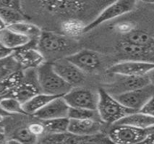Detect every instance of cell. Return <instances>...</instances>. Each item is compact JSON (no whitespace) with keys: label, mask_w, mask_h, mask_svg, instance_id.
Listing matches in <instances>:
<instances>
[{"label":"cell","mask_w":154,"mask_h":144,"mask_svg":"<svg viewBox=\"0 0 154 144\" xmlns=\"http://www.w3.org/2000/svg\"><path fill=\"white\" fill-rule=\"evenodd\" d=\"M85 25L78 19L70 18L62 24V30L64 35L67 37H75L84 33Z\"/></svg>","instance_id":"cell-26"},{"label":"cell","mask_w":154,"mask_h":144,"mask_svg":"<svg viewBox=\"0 0 154 144\" xmlns=\"http://www.w3.org/2000/svg\"><path fill=\"white\" fill-rule=\"evenodd\" d=\"M8 138L5 132H0V144L8 143Z\"/></svg>","instance_id":"cell-34"},{"label":"cell","mask_w":154,"mask_h":144,"mask_svg":"<svg viewBox=\"0 0 154 144\" xmlns=\"http://www.w3.org/2000/svg\"><path fill=\"white\" fill-rule=\"evenodd\" d=\"M140 1L143 2L148 3V4L154 5V0H140Z\"/></svg>","instance_id":"cell-37"},{"label":"cell","mask_w":154,"mask_h":144,"mask_svg":"<svg viewBox=\"0 0 154 144\" xmlns=\"http://www.w3.org/2000/svg\"><path fill=\"white\" fill-rule=\"evenodd\" d=\"M23 77L20 83L12 91L11 96L24 104L30 99L41 93L38 82L36 69L23 70Z\"/></svg>","instance_id":"cell-8"},{"label":"cell","mask_w":154,"mask_h":144,"mask_svg":"<svg viewBox=\"0 0 154 144\" xmlns=\"http://www.w3.org/2000/svg\"><path fill=\"white\" fill-rule=\"evenodd\" d=\"M36 72L41 93L57 97L63 96L73 88L57 74L51 63H43L37 68Z\"/></svg>","instance_id":"cell-1"},{"label":"cell","mask_w":154,"mask_h":144,"mask_svg":"<svg viewBox=\"0 0 154 144\" xmlns=\"http://www.w3.org/2000/svg\"><path fill=\"white\" fill-rule=\"evenodd\" d=\"M28 127L30 131V133L36 137L42 136L44 133H46L45 127H44L42 122H32V123H30V125L28 126Z\"/></svg>","instance_id":"cell-30"},{"label":"cell","mask_w":154,"mask_h":144,"mask_svg":"<svg viewBox=\"0 0 154 144\" xmlns=\"http://www.w3.org/2000/svg\"><path fill=\"white\" fill-rule=\"evenodd\" d=\"M154 69V63L140 60H128L117 63L109 68L108 72L113 75L143 76Z\"/></svg>","instance_id":"cell-10"},{"label":"cell","mask_w":154,"mask_h":144,"mask_svg":"<svg viewBox=\"0 0 154 144\" xmlns=\"http://www.w3.org/2000/svg\"><path fill=\"white\" fill-rule=\"evenodd\" d=\"M57 74L72 86L78 85L85 79V73L66 58H61L51 63Z\"/></svg>","instance_id":"cell-12"},{"label":"cell","mask_w":154,"mask_h":144,"mask_svg":"<svg viewBox=\"0 0 154 144\" xmlns=\"http://www.w3.org/2000/svg\"><path fill=\"white\" fill-rule=\"evenodd\" d=\"M55 97L57 96H50L44 93H38L28 101H27L26 102H25L24 104H23V110L26 114L33 115Z\"/></svg>","instance_id":"cell-20"},{"label":"cell","mask_w":154,"mask_h":144,"mask_svg":"<svg viewBox=\"0 0 154 144\" xmlns=\"http://www.w3.org/2000/svg\"><path fill=\"white\" fill-rule=\"evenodd\" d=\"M12 55L22 70L37 69L45 62L44 56L35 46H27L12 52Z\"/></svg>","instance_id":"cell-13"},{"label":"cell","mask_w":154,"mask_h":144,"mask_svg":"<svg viewBox=\"0 0 154 144\" xmlns=\"http://www.w3.org/2000/svg\"><path fill=\"white\" fill-rule=\"evenodd\" d=\"M136 1L137 0H117L105 8L94 20L85 26L84 33L90 31L106 21L117 18L130 12L135 8Z\"/></svg>","instance_id":"cell-4"},{"label":"cell","mask_w":154,"mask_h":144,"mask_svg":"<svg viewBox=\"0 0 154 144\" xmlns=\"http://www.w3.org/2000/svg\"><path fill=\"white\" fill-rule=\"evenodd\" d=\"M80 68L84 73H91L96 70L101 66L99 57L95 52L88 49H83L66 57Z\"/></svg>","instance_id":"cell-15"},{"label":"cell","mask_w":154,"mask_h":144,"mask_svg":"<svg viewBox=\"0 0 154 144\" xmlns=\"http://www.w3.org/2000/svg\"><path fill=\"white\" fill-rule=\"evenodd\" d=\"M41 121L45 127L46 133L49 134H59L68 132L69 122V119L68 117L55 118Z\"/></svg>","instance_id":"cell-23"},{"label":"cell","mask_w":154,"mask_h":144,"mask_svg":"<svg viewBox=\"0 0 154 144\" xmlns=\"http://www.w3.org/2000/svg\"><path fill=\"white\" fill-rule=\"evenodd\" d=\"M7 28L28 37L35 46H38V43L42 33L39 27L33 23L26 22V20L15 23Z\"/></svg>","instance_id":"cell-19"},{"label":"cell","mask_w":154,"mask_h":144,"mask_svg":"<svg viewBox=\"0 0 154 144\" xmlns=\"http://www.w3.org/2000/svg\"><path fill=\"white\" fill-rule=\"evenodd\" d=\"M42 143H112L109 137L101 133L93 136H78L67 132L59 134H48L42 138Z\"/></svg>","instance_id":"cell-6"},{"label":"cell","mask_w":154,"mask_h":144,"mask_svg":"<svg viewBox=\"0 0 154 144\" xmlns=\"http://www.w3.org/2000/svg\"><path fill=\"white\" fill-rule=\"evenodd\" d=\"M148 76H149V78L150 80V82H151V83L154 85V69L152 70L151 71L148 73Z\"/></svg>","instance_id":"cell-35"},{"label":"cell","mask_w":154,"mask_h":144,"mask_svg":"<svg viewBox=\"0 0 154 144\" xmlns=\"http://www.w3.org/2000/svg\"><path fill=\"white\" fill-rule=\"evenodd\" d=\"M117 79L111 86L110 91H106L112 96H117L132 90L140 89L151 83L148 75L143 76H129L115 75Z\"/></svg>","instance_id":"cell-11"},{"label":"cell","mask_w":154,"mask_h":144,"mask_svg":"<svg viewBox=\"0 0 154 144\" xmlns=\"http://www.w3.org/2000/svg\"><path fill=\"white\" fill-rule=\"evenodd\" d=\"M69 109V106L64 100L63 96L55 97L42 109L34 114L33 116L39 120L68 117Z\"/></svg>","instance_id":"cell-14"},{"label":"cell","mask_w":154,"mask_h":144,"mask_svg":"<svg viewBox=\"0 0 154 144\" xmlns=\"http://www.w3.org/2000/svg\"><path fill=\"white\" fill-rule=\"evenodd\" d=\"M124 41L137 46H154V39L151 35L144 30L131 31Z\"/></svg>","instance_id":"cell-25"},{"label":"cell","mask_w":154,"mask_h":144,"mask_svg":"<svg viewBox=\"0 0 154 144\" xmlns=\"http://www.w3.org/2000/svg\"><path fill=\"white\" fill-rule=\"evenodd\" d=\"M5 28H6V26H5V24L2 21V20L1 17H0V31L2 30L3 29H5Z\"/></svg>","instance_id":"cell-36"},{"label":"cell","mask_w":154,"mask_h":144,"mask_svg":"<svg viewBox=\"0 0 154 144\" xmlns=\"http://www.w3.org/2000/svg\"><path fill=\"white\" fill-rule=\"evenodd\" d=\"M0 45L2 48L12 52L27 46H35L29 38L7 27L0 31Z\"/></svg>","instance_id":"cell-16"},{"label":"cell","mask_w":154,"mask_h":144,"mask_svg":"<svg viewBox=\"0 0 154 144\" xmlns=\"http://www.w3.org/2000/svg\"><path fill=\"white\" fill-rule=\"evenodd\" d=\"M38 46L42 53L54 54L67 51L72 45L71 40L67 36L53 32L42 31Z\"/></svg>","instance_id":"cell-9"},{"label":"cell","mask_w":154,"mask_h":144,"mask_svg":"<svg viewBox=\"0 0 154 144\" xmlns=\"http://www.w3.org/2000/svg\"><path fill=\"white\" fill-rule=\"evenodd\" d=\"M0 109L7 114H26L23 104L12 96L2 97L0 99Z\"/></svg>","instance_id":"cell-24"},{"label":"cell","mask_w":154,"mask_h":144,"mask_svg":"<svg viewBox=\"0 0 154 144\" xmlns=\"http://www.w3.org/2000/svg\"><path fill=\"white\" fill-rule=\"evenodd\" d=\"M148 135V129H139L132 126L113 124L108 133L112 143L119 144L142 143Z\"/></svg>","instance_id":"cell-3"},{"label":"cell","mask_w":154,"mask_h":144,"mask_svg":"<svg viewBox=\"0 0 154 144\" xmlns=\"http://www.w3.org/2000/svg\"><path fill=\"white\" fill-rule=\"evenodd\" d=\"M0 8H8L21 10L20 0H0Z\"/></svg>","instance_id":"cell-31"},{"label":"cell","mask_w":154,"mask_h":144,"mask_svg":"<svg viewBox=\"0 0 154 144\" xmlns=\"http://www.w3.org/2000/svg\"><path fill=\"white\" fill-rule=\"evenodd\" d=\"M96 111L90 109L69 107L68 112L69 119H96Z\"/></svg>","instance_id":"cell-29"},{"label":"cell","mask_w":154,"mask_h":144,"mask_svg":"<svg viewBox=\"0 0 154 144\" xmlns=\"http://www.w3.org/2000/svg\"><path fill=\"white\" fill-rule=\"evenodd\" d=\"M101 124L96 119H69L68 132L78 136H93L101 133Z\"/></svg>","instance_id":"cell-17"},{"label":"cell","mask_w":154,"mask_h":144,"mask_svg":"<svg viewBox=\"0 0 154 144\" xmlns=\"http://www.w3.org/2000/svg\"><path fill=\"white\" fill-rule=\"evenodd\" d=\"M13 138H15L20 143H35L38 137L30 133L28 127H20L15 132Z\"/></svg>","instance_id":"cell-28"},{"label":"cell","mask_w":154,"mask_h":144,"mask_svg":"<svg viewBox=\"0 0 154 144\" xmlns=\"http://www.w3.org/2000/svg\"><path fill=\"white\" fill-rule=\"evenodd\" d=\"M153 8L154 9V5H153Z\"/></svg>","instance_id":"cell-41"},{"label":"cell","mask_w":154,"mask_h":144,"mask_svg":"<svg viewBox=\"0 0 154 144\" xmlns=\"http://www.w3.org/2000/svg\"><path fill=\"white\" fill-rule=\"evenodd\" d=\"M22 70L13 55L10 54L0 58V81L8 78L12 74Z\"/></svg>","instance_id":"cell-21"},{"label":"cell","mask_w":154,"mask_h":144,"mask_svg":"<svg viewBox=\"0 0 154 144\" xmlns=\"http://www.w3.org/2000/svg\"><path fill=\"white\" fill-rule=\"evenodd\" d=\"M63 98L70 107L81 108L96 111L98 94L90 89L84 88L72 89Z\"/></svg>","instance_id":"cell-7"},{"label":"cell","mask_w":154,"mask_h":144,"mask_svg":"<svg viewBox=\"0 0 154 144\" xmlns=\"http://www.w3.org/2000/svg\"><path fill=\"white\" fill-rule=\"evenodd\" d=\"M140 111L149 114L154 117V95L148 101V102L145 104L144 107Z\"/></svg>","instance_id":"cell-32"},{"label":"cell","mask_w":154,"mask_h":144,"mask_svg":"<svg viewBox=\"0 0 154 144\" xmlns=\"http://www.w3.org/2000/svg\"><path fill=\"white\" fill-rule=\"evenodd\" d=\"M0 17L6 27L26 20V17L23 15L22 11L13 9L0 8Z\"/></svg>","instance_id":"cell-27"},{"label":"cell","mask_w":154,"mask_h":144,"mask_svg":"<svg viewBox=\"0 0 154 144\" xmlns=\"http://www.w3.org/2000/svg\"><path fill=\"white\" fill-rule=\"evenodd\" d=\"M114 124L125 125L139 129H148L154 125V117L141 111L129 114Z\"/></svg>","instance_id":"cell-18"},{"label":"cell","mask_w":154,"mask_h":144,"mask_svg":"<svg viewBox=\"0 0 154 144\" xmlns=\"http://www.w3.org/2000/svg\"><path fill=\"white\" fill-rule=\"evenodd\" d=\"M0 132H5L4 126L2 125V123H0Z\"/></svg>","instance_id":"cell-39"},{"label":"cell","mask_w":154,"mask_h":144,"mask_svg":"<svg viewBox=\"0 0 154 144\" xmlns=\"http://www.w3.org/2000/svg\"><path fill=\"white\" fill-rule=\"evenodd\" d=\"M0 99H1V97H0ZM0 111H2V112H4V111H3L1 109H0ZM4 113H5V112H4Z\"/></svg>","instance_id":"cell-40"},{"label":"cell","mask_w":154,"mask_h":144,"mask_svg":"<svg viewBox=\"0 0 154 144\" xmlns=\"http://www.w3.org/2000/svg\"><path fill=\"white\" fill-rule=\"evenodd\" d=\"M5 114L4 112H2V111H0V123H2V121L3 120H4V115Z\"/></svg>","instance_id":"cell-38"},{"label":"cell","mask_w":154,"mask_h":144,"mask_svg":"<svg viewBox=\"0 0 154 144\" xmlns=\"http://www.w3.org/2000/svg\"><path fill=\"white\" fill-rule=\"evenodd\" d=\"M98 94V101L96 111L99 118L104 123L113 125L128 114L136 112L125 107L105 89H99Z\"/></svg>","instance_id":"cell-2"},{"label":"cell","mask_w":154,"mask_h":144,"mask_svg":"<svg viewBox=\"0 0 154 144\" xmlns=\"http://www.w3.org/2000/svg\"><path fill=\"white\" fill-rule=\"evenodd\" d=\"M23 77V70L12 74L8 78L0 81V97L10 96L12 91L20 83Z\"/></svg>","instance_id":"cell-22"},{"label":"cell","mask_w":154,"mask_h":144,"mask_svg":"<svg viewBox=\"0 0 154 144\" xmlns=\"http://www.w3.org/2000/svg\"><path fill=\"white\" fill-rule=\"evenodd\" d=\"M153 95L154 85L150 83L140 89L114 96L125 107L134 111H140Z\"/></svg>","instance_id":"cell-5"},{"label":"cell","mask_w":154,"mask_h":144,"mask_svg":"<svg viewBox=\"0 0 154 144\" xmlns=\"http://www.w3.org/2000/svg\"><path fill=\"white\" fill-rule=\"evenodd\" d=\"M142 143H154V125L148 129V135Z\"/></svg>","instance_id":"cell-33"}]
</instances>
